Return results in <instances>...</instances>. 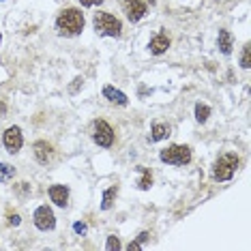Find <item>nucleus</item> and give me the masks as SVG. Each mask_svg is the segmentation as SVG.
<instances>
[{
  "label": "nucleus",
  "instance_id": "nucleus-1",
  "mask_svg": "<svg viewBox=\"0 0 251 251\" xmlns=\"http://www.w3.org/2000/svg\"><path fill=\"white\" fill-rule=\"evenodd\" d=\"M56 28L60 35L65 37H75L84 30V13L79 9H65L56 18Z\"/></svg>",
  "mask_w": 251,
  "mask_h": 251
},
{
  "label": "nucleus",
  "instance_id": "nucleus-2",
  "mask_svg": "<svg viewBox=\"0 0 251 251\" xmlns=\"http://www.w3.org/2000/svg\"><path fill=\"white\" fill-rule=\"evenodd\" d=\"M93 26H95L97 35H101V37H114V39H118V37L123 35L121 20H118L116 15H112V13H105V11H99V13H95Z\"/></svg>",
  "mask_w": 251,
  "mask_h": 251
},
{
  "label": "nucleus",
  "instance_id": "nucleus-3",
  "mask_svg": "<svg viewBox=\"0 0 251 251\" xmlns=\"http://www.w3.org/2000/svg\"><path fill=\"white\" fill-rule=\"evenodd\" d=\"M238 163H241V159H238V155H234V152H226V155H221L219 159H217L215 168H213V178L215 180H230L234 172H236Z\"/></svg>",
  "mask_w": 251,
  "mask_h": 251
},
{
  "label": "nucleus",
  "instance_id": "nucleus-4",
  "mask_svg": "<svg viewBox=\"0 0 251 251\" xmlns=\"http://www.w3.org/2000/svg\"><path fill=\"white\" fill-rule=\"evenodd\" d=\"M159 159L170 165H187L191 161V148L185 144H172L159 152Z\"/></svg>",
  "mask_w": 251,
  "mask_h": 251
},
{
  "label": "nucleus",
  "instance_id": "nucleus-5",
  "mask_svg": "<svg viewBox=\"0 0 251 251\" xmlns=\"http://www.w3.org/2000/svg\"><path fill=\"white\" fill-rule=\"evenodd\" d=\"M93 140L99 146L110 148L114 144V129L105 121H95V125H93Z\"/></svg>",
  "mask_w": 251,
  "mask_h": 251
},
{
  "label": "nucleus",
  "instance_id": "nucleus-6",
  "mask_svg": "<svg viewBox=\"0 0 251 251\" xmlns=\"http://www.w3.org/2000/svg\"><path fill=\"white\" fill-rule=\"evenodd\" d=\"M32 219H35V226L39 227L41 232H50L56 227V217L52 213V208L50 206H39L35 210V215H32Z\"/></svg>",
  "mask_w": 251,
  "mask_h": 251
},
{
  "label": "nucleus",
  "instance_id": "nucleus-7",
  "mask_svg": "<svg viewBox=\"0 0 251 251\" xmlns=\"http://www.w3.org/2000/svg\"><path fill=\"white\" fill-rule=\"evenodd\" d=\"M2 144H4V148H7L11 155L20 152V148L24 146V135H22V129L20 127H9L7 131H4V135H2Z\"/></svg>",
  "mask_w": 251,
  "mask_h": 251
},
{
  "label": "nucleus",
  "instance_id": "nucleus-8",
  "mask_svg": "<svg viewBox=\"0 0 251 251\" xmlns=\"http://www.w3.org/2000/svg\"><path fill=\"white\" fill-rule=\"evenodd\" d=\"M123 11L127 13L129 22H140L146 15V4L142 0H125L123 2Z\"/></svg>",
  "mask_w": 251,
  "mask_h": 251
},
{
  "label": "nucleus",
  "instance_id": "nucleus-9",
  "mask_svg": "<svg viewBox=\"0 0 251 251\" xmlns=\"http://www.w3.org/2000/svg\"><path fill=\"white\" fill-rule=\"evenodd\" d=\"M50 198H52V202L56 204V206L65 208L67 200H69V189H67L65 185H52L50 187Z\"/></svg>",
  "mask_w": 251,
  "mask_h": 251
},
{
  "label": "nucleus",
  "instance_id": "nucleus-10",
  "mask_svg": "<svg viewBox=\"0 0 251 251\" xmlns=\"http://www.w3.org/2000/svg\"><path fill=\"white\" fill-rule=\"evenodd\" d=\"M151 52L152 54H163V52H168V48H170V39H168V35H163V32H159L157 37H152L151 39Z\"/></svg>",
  "mask_w": 251,
  "mask_h": 251
},
{
  "label": "nucleus",
  "instance_id": "nucleus-11",
  "mask_svg": "<svg viewBox=\"0 0 251 251\" xmlns=\"http://www.w3.org/2000/svg\"><path fill=\"white\" fill-rule=\"evenodd\" d=\"M35 157H37V161L39 163H48L50 159H52V146L48 144V142H35Z\"/></svg>",
  "mask_w": 251,
  "mask_h": 251
},
{
  "label": "nucleus",
  "instance_id": "nucleus-12",
  "mask_svg": "<svg viewBox=\"0 0 251 251\" xmlns=\"http://www.w3.org/2000/svg\"><path fill=\"white\" fill-rule=\"evenodd\" d=\"M103 97H105V99H110L112 103H116V105H127L129 103L127 95L121 93V90H116L114 86H105L103 88Z\"/></svg>",
  "mask_w": 251,
  "mask_h": 251
},
{
  "label": "nucleus",
  "instance_id": "nucleus-13",
  "mask_svg": "<svg viewBox=\"0 0 251 251\" xmlns=\"http://www.w3.org/2000/svg\"><path fill=\"white\" fill-rule=\"evenodd\" d=\"M168 135H170V127H168V125H161V123L152 125V135H151L152 142H161L163 138H168Z\"/></svg>",
  "mask_w": 251,
  "mask_h": 251
},
{
  "label": "nucleus",
  "instance_id": "nucleus-14",
  "mask_svg": "<svg viewBox=\"0 0 251 251\" xmlns=\"http://www.w3.org/2000/svg\"><path fill=\"white\" fill-rule=\"evenodd\" d=\"M219 50L226 56L232 52V35L227 30H219Z\"/></svg>",
  "mask_w": 251,
  "mask_h": 251
},
{
  "label": "nucleus",
  "instance_id": "nucleus-15",
  "mask_svg": "<svg viewBox=\"0 0 251 251\" xmlns=\"http://www.w3.org/2000/svg\"><path fill=\"white\" fill-rule=\"evenodd\" d=\"M140 172H142V180H140V189L142 191H146V189H151V185H152V172L148 168H144V165H140Z\"/></svg>",
  "mask_w": 251,
  "mask_h": 251
},
{
  "label": "nucleus",
  "instance_id": "nucleus-16",
  "mask_svg": "<svg viewBox=\"0 0 251 251\" xmlns=\"http://www.w3.org/2000/svg\"><path fill=\"white\" fill-rule=\"evenodd\" d=\"M15 176V168L9 163H0V182H7Z\"/></svg>",
  "mask_w": 251,
  "mask_h": 251
},
{
  "label": "nucleus",
  "instance_id": "nucleus-17",
  "mask_svg": "<svg viewBox=\"0 0 251 251\" xmlns=\"http://www.w3.org/2000/svg\"><path fill=\"white\" fill-rule=\"evenodd\" d=\"M208 116H210V107L198 103V105H196V121H198V123H206Z\"/></svg>",
  "mask_w": 251,
  "mask_h": 251
},
{
  "label": "nucleus",
  "instance_id": "nucleus-18",
  "mask_svg": "<svg viewBox=\"0 0 251 251\" xmlns=\"http://www.w3.org/2000/svg\"><path fill=\"white\" fill-rule=\"evenodd\" d=\"M116 193H118V187H112V189H107L103 193V204H101V208L107 210L112 206V202H114V198H116Z\"/></svg>",
  "mask_w": 251,
  "mask_h": 251
},
{
  "label": "nucleus",
  "instance_id": "nucleus-19",
  "mask_svg": "<svg viewBox=\"0 0 251 251\" xmlns=\"http://www.w3.org/2000/svg\"><path fill=\"white\" fill-rule=\"evenodd\" d=\"M249 54H251V48H249V43H247V45L243 48V54H241V67H243V69H249V67H251Z\"/></svg>",
  "mask_w": 251,
  "mask_h": 251
},
{
  "label": "nucleus",
  "instance_id": "nucleus-20",
  "mask_svg": "<svg viewBox=\"0 0 251 251\" xmlns=\"http://www.w3.org/2000/svg\"><path fill=\"white\" fill-rule=\"evenodd\" d=\"M105 249L107 251H118L121 249V241H118V236H107V243H105Z\"/></svg>",
  "mask_w": 251,
  "mask_h": 251
},
{
  "label": "nucleus",
  "instance_id": "nucleus-21",
  "mask_svg": "<svg viewBox=\"0 0 251 251\" xmlns=\"http://www.w3.org/2000/svg\"><path fill=\"white\" fill-rule=\"evenodd\" d=\"M82 7H95V4H101L103 0H77Z\"/></svg>",
  "mask_w": 251,
  "mask_h": 251
},
{
  "label": "nucleus",
  "instance_id": "nucleus-22",
  "mask_svg": "<svg viewBox=\"0 0 251 251\" xmlns=\"http://www.w3.org/2000/svg\"><path fill=\"white\" fill-rule=\"evenodd\" d=\"M73 230H75V234H86L88 227H86V224H79V221H77V224L73 226Z\"/></svg>",
  "mask_w": 251,
  "mask_h": 251
},
{
  "label": "nucleus",
  "instance_id": "nucleus-23",
  "mask_svg": "<svg viewBox=\"0 0 251 251\" xmlns=\"http://www.w3.org/2000/svg\"><path fill=\"white\" fill-rule=\"evenodd\" d=\"M138 249H142V243H138V241H133V243L127 245V251H138Z\"/></svg>",
  "mask_w": 251,
  "mask_h": 251
},
{
  "label": "nucleus",
  "instance_id": "nucleus-24",
  "mask_svg": "<svg viewBox=\"0 0 251 251\" xmlns=\"http://www.w3.org/2000/svg\"><path fill=\"white\" fill-rule=\"evenodd\" d=\"M9 224L11 226H20V215H9Z\"/></svg>",
  "mask_w": 251,
  "mask_h": 251
},
{
  "label": "nucleus",
  "instance_id": "nucleus-25",
  "mask_svg": "<svg viewBox=\"0 0 251 251\" xmlns=\"http://www.w3.org/2000/svg\"><path fill=\"white\" fill-rule=\"evenodd\" d=\"M0 41H2V35H0Z\"/></svg>",
  "mask_w": 251,
  "mask_h": 251
}]
</instances>
